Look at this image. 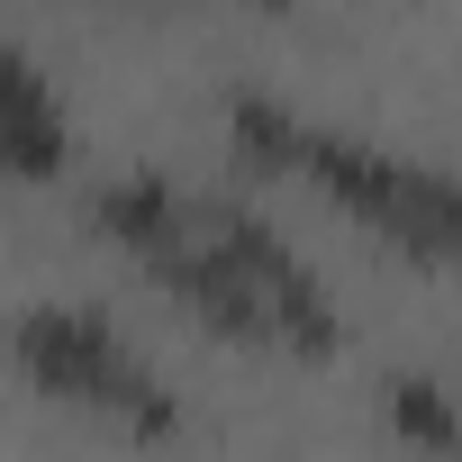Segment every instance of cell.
<instances>
[{"label": "cell", "mask_w": 462, "mask_h": 462, "mask_svg": "<svg viewBox=\"0 0 462 462\" xmlns=\"http://www.w3.org/2000/svg\"><path fill=\"white\" fill-rule=\"evenodd\" d=\"M100 236L163 291L181 300L199 327L236 336V345H273L300 363L336 354V309L318 291V273L273 236V226L236 199H199L163 172H127L109 190H91Z\"/></svg>", "instance_id": "6da1fadb"}, {"label": "cell", "mask_w": 462, "mask_h": 462, "mask_svg": "<svg viewBox=\"0 0 462 462\" xmlns=\"http://www.w3.org/2000/svg\"><path fill=\"white\" fill-rule=\"evenodd\" d=\"M226 145H236L254 172L309 181L318 199H336L345 217H363L381 245H399L417 263H462V172L381 154V145H363L345 127H318V118H300L273 91H236V100H226Z\"/></svg>", "instance_id": "7a4b0ae2"}, {"label": "cell", "mask_w": 462, "mask_h": 462, "mask_svg": "<svg viewBox=\"0 0 462 462\" xmlns=\"http://www.w3.org/2000/svg\"><path fill=\"white\" fill-rule=\"evenodd\" d=\"M19 372L46 399H73L91 417H118L127 435H181L172 390L127 354V336L100 309H28L19 318Z\"/></svg>", "instance_id": "3957f363"}, {"label": "cell", "mask_w": 462, "mask_h": 462, "mask_svg": "<svg viewBox=\"0 0 462 462\" xmlns=\"http://www.w3.org/2000/svg\"><path fill=\"white\" fill-rule=\"evenodd\" d=\"M0 154H10L19 181H55L73 163V118L55 109V82L28 46L10 55V91H0Z\"/></svg>", "instance_id": "277c9868"}, {"label": "cell", "mask_w": 462, "mask_h": 462, "mask_svg": "<svg viewBox=\"0 0 462 462\" xmlns=\"http://www.w3.org/2000/svg\"><path fill=\"white\" fill-rule=\"evenodd\" d=\"M390 426L408 444H462V417H453V399L435 381H390Z\"/></svg>", "instance_id": "5b68a950"}, {"label": "cell", "mask_w": 462, "mask_h": 462, "mask_svg": "<svg viewBox=\"0 0 462 462\" xmlns=\"http://www.w3.org/2000/svg\"><path fill=\"white\" fill-rule=\"evenodd\" d=\"M263 10H282V0H263Z\"/></svg>", "instance_id": "8992f818"}]
</instances>
